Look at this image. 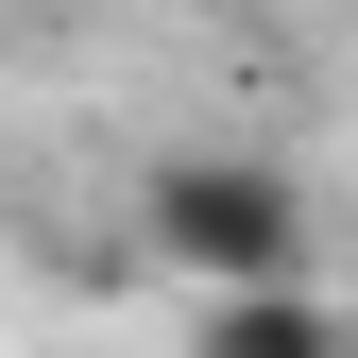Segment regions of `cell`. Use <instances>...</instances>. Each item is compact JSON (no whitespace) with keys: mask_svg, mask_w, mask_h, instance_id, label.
<instances>
[{"mask_svg":"<svg viewBox=\"0 0 358 358\" xmlns=\"http://www.w3.org/2000/svg\"><path fill=\"white\" fill-rule=\"evenodd\" d=\"M205 358H341V324L307 290H222L205 307Z\"/></svg>","mask_w":358,"mask_h":358,"instance_id":"cell-2","label":"cell"},{"mask_svg":"<svg viewBox=\"0 0 358 358\" xmlns=\"http://www.w3.org/2000/svg\"><path fill=\"white\" fill-rule=\"evenodd\" d=\"M137 222H154L171 273H205V290H307V205H290V171H256V154H154Z\"/></svg>","mask_w":358,"mask_h":358,"instance_id":"cell-1","label":"cell"},{"mask_svg":"<svg viewBox=\"0 0 358 358\" xmlns=\"http://www.w3.org/2000/svg\"><path fill=\"white\" fill-rule=\"evenodd\" d=\"M341 358H358V341H341Z\"/></svg>","mask_w":358,"mask_h":358,"instance_id":"cell-3","label":"cell"}]
</instances>
